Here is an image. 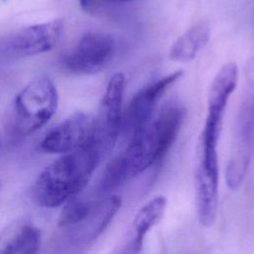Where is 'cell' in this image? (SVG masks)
<instances>
[{"label": "cell", "mask_w": 254, "mask_h": 254, "mask_svg": "<svg viewBox=\"0 0 254 254\" xmlns=\"http://www.w3.org/2000/svg\"><path fill=\"white\" fill-rule=\"evenodd\" d=\"M82 11L86 13H92L95 10L96 0H77Z\"/></svg>", "instance_id": "15"}, {"label": "cell", "mask_w": 254, "mask_h": 254, "mask_svg": "<svg viewBox=\"0 0 254 254\" xmlns=\"http://www.w3.org/2000/svg\"><path fill=\"white\" fill-rule=\"evenodd\" d=\"M167 208V198L159 194L147 201L135 214L125 242L120 250L123 253H139L148 232L163 218Z\"/></svg>", "instance_id": "12"}, {"label": "cell", "mask_w": 254, "mask_h": 254, "mask_svg": "<svg viewBox=\"0 0 254 254\" xmlns=\"http://www.w3.org/2000/svg\"><path fill=\"white\" fill-rule=\"evenodd\" d=\"M116 41L104 32H87L63 58L64 67L77 75H91L104 70L116 55Z\"/></svg>", "instance_id": "7"}, {"label": "cell", "mask_w": 254, "mask_h": 254, "mask_svg": "<svg viewBox=\"0 0 254 254\" xmlns=\"http://www.w3.org/2000/svg\"><path fill=\"white\" fill-rule=\"evenodd\" d=\"M101 157L93 143L62 154L36 179L32 193L43 207H57L70 200L86 187Z\"/></svg>", "instance_id": "2"}, {"label": "cell", "mask_w": 254, "mask_h": 254, "mask_svg": "<svg viewBox=\"0 0 254 254\" xmlns=\"http://www.w3.org/2000/svg\"><path fill=\"white\" fill-rule=\"evenodd\" d=\"M238 77L239 69L237 64L229 62L218 69L211 81L207 95L205 121L198 143L196 162V164L207 170L218 171V141L226 107L231 94L236 88Z\"/></svg>", "instance_id": "3"}, {"label": "cell", "mask_w": 254, "mask_h": 254, "mask_svg": "<svg viewBox=\"0 0 254 254\" xmlns=\"http://www.w3.org/2000/svg\"><path fill=\"white\" fill-rule=\"evenodd\" d=\"M63 29L62 19L26 27L2 41L0 54L9 58H23L47 53L57 46Z\"/></svg>", "instance_id": "9"}, {"label": "cell", "mask_w": 254, "mask_h": 254, "mask_svg": "<svg viewBox=\"0 0 254 254\" xmlns=\"http://www.w3.org/2000/svg\"><path fill=\"white\" fill-rule=\"evenodd\" d=\"M209 38V25L206 22H198L189 28L173 43L169 57L177 63L190 62L206 46Z\"/></svg>", "instance_id": "14"}, {"label": "cell", "mask_w": 254, "mask_h": 254, "mask_svg": "<svg viewBox=\"0 0 254 254\" xmlns=\"http://www.w3.org/2000/svg\"><path fill=\"white\" fill-rule=\"evenodd\" d=\"M186 113L185 107L174 104L154 115L106 166L98 185L99 192L102 195L113 193L161 161L177 139Z\"/></svg>", "instance_id": "1"}, {"label": "cell", "mask_w": 254, "mask_h": 254, "mask_svg": "<svg viewBox=\"0 0 254 254\" xmlns=\"http://www.w3.org/2000/svg\"><path fill=\"white\" fill-rule=\"evenodd\" d=\"M182 75V69L176 70L146 84L134 93L122 116L121 132L128 139L148 124L155 115L160 98Z\"/></svg>", "instance_id": "8"}, {"label": "cell", "mask_w": 254, "mask_h": 254, "mask_svg": "<svg viewBox=\"0 0 254 254\" xmlns=\"http://www.w3.org/2000/svg\"><path fill=\"white\" fill-rule=\"evenodd\" d=\"M122 199L115 193L104 194L93 200L89 213L67 231V241L72 247L81 248L92 244L107 228L119 211Z\"/></svg>", "instance_id": "11"}, {"label": "cell", "mask_w": 254, "mask_h": 254, "mask_svg": "<svg viewBox=\"0 0 254 254\" xmlns=\"http://www.w3.org/2000/svg\"><path fill=\"white\" fill-rule=\"evenodd\" d=\"M108 2H115V3H126V2H132V1H136V0H105Z\"/></svg>", "instance_id": "16"}, {"label": "cell", "mask_w": 254, "mask_h": 254, "mask_svg": "<svg viewBox=\"0 0 254 254\" xmlns=\"http://www.w3.org/2000/svg\"><path fill=\"white\" fill-rule=\"evenodd\" d=\"M41 246V232L29 220H17L0 232V254L37 253Z\"/></svg>", "instance_id": "13"}, {"label": "cell", "mask_w": 254, "mask_h": 254, "mask_svg": "<svg viewBox=\"0 0 254 254\" xmlns=\"http://www.w3.org/2000/svg\"><path fill=\"white\" fill-rule=\"evenodd\" d=\"M94 116L75 112L50 130L40 142V150L48 154H64L93 143Z\"/></svg>", "instance_id": "10"}, {"label": "cell", "mask_w": 254, "mask_h": 254, "mask_svg": "<svg viewBox=\"0 0 254 254\" xmlns=\"http://www.w3.org/2000/svg\"><path fill=\"white\" fill-rule=\"evenodd\" d=\"M124 89V74L114 73L108 80L98 112L94 116L93 145L101 159L111 152L121 133Z\"/></svg>", "instance_id": "6"}, {"label": "cell", "mask_w": 254, "mask_h": 254, "mask_svg": "<svg viewBox=\"0 0 254 254\" xmlns=\"http://www.w3.org/2000/svg\"><path fill=\"white\" fill-rule=\"evenodd\" d=\"M59 93L54 81L40 76L25 85L15 96L10 116L12 131L18 136H28L45 124L57 112Z\"/></svg>", "instance_id": "4"}, {"label": "cell", "mask_w": 254, "mask_h": 254, "mask_svg": "<svg viewBox=\"0 0 254 254\" xmlns=\"http://www.w3.org/2000/svg\"><path fill=\"white\" fill-rule=\"evenodd\" d=\"M254 152V63L247 72L241 102L236 115L225 180L237 190L247 174Z\"/></svg>", "instance_id": "5"}]
</instances>
